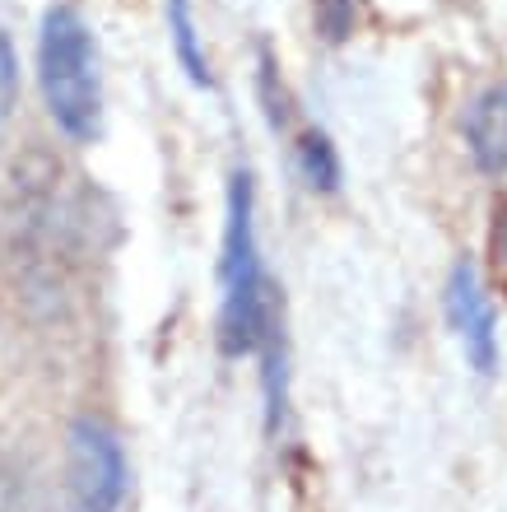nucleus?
Segmentation results:
<instances>
[{
  "label": "nucleus",
  "mask_w": 507,
  "mask_h": 512,
  "mask_svg": "<svg viewBox=\"0 0 507 512\" xmlns=\"http://www.w3.org/2000/svg\"><path fill=\"white\" fill-rule=\"evenodd\" d=\"M219 350L228 359L261 364L266 433L280 438L289 415V350H284V303L270 280L256 238V187L247 168H233L224 201V247H219Z\"/></svg>",
  "instance_id": "1"
},
{
  "label": "nucleus",
  "mask_w": 507,
  "mask_h": 512,
  "mask_svg": "<svg viewBox=\"0 0 507 512\" xmlns=\"http://www.w3.org/2000/svg\"><path fill=\"white\" fill-rule=\"evenodd\" d=\"M38 84L47 117L75 145H89L103 131V80H98L94 33L70 5H52L38 38Z\"/></svg>",
  "instance_id": "2"
},
{
  "label": "nucleus",
  "mask_w": 507,
  "mask_h": 512,
  "mask_svg": "<svg viewBox=\"0 0 507 512\" xmlns=\"http://www.w3.org/2000/svg\"><path fill=\"white\" fill-rule=\"evenodd\" d=\"M126 447L103 419L84 415L66 433V508L70 512H117L126 503Z\"/></svg>",
  "instance_id": "3"
},
{
  "label": "nucleus",
  "mask_w": 507,
  "mask_h": 512,
  "mask_svg": "<svg viewBox=\"0 0 507 512\" xmlns=\"http://www.w3.org/2000/svg\"><path fill=\"white\" fill-rule=\"evenodd\" d=\"M442 312H447V326H452L456 345L466 354V364L480 373V378H494L498 373V308L489 289H484L480 270L470 266L466 256L447 270V284H442Z\"/></svg>",
  "instance_id": "4"
},
{
  "label": "nucleus",
  "mask_w": 507,
  "mask_h": 512,
  "mask_svg": "<svg viewBox=\"0 0 507 512\" xmlns=\"http://www.w3.org/2000/svg\"><path fill=\"white\" fill-rule=\"evenodd\" d=\"M466 149L475 168L507 177V80L489 84L466 112Z\"/></svg>",
  "instance_id": "5"
},
{
  "label": "nucleus",
  "mask_w": 507,
  "mask_h": 512,
  "mask_svg": "<svg viewBox=\"0 0 507 512\" xmlns=\"http://www.w3.org/2000/svg\"><path fill=\"white\" fill-rule=\"evenodd\" d=\"M294 163H298V177H303L312 191H321V196L340 191V182H345L340 149H335V140L321 131V126H303V131L294 135Z\"/></svg>",
  "instance_id": "6"
},
{
  "label": "nucleus",
  "mask_w": 507,
  "mask_h": 512,
  "mask_svg": "<svg viewBox=\"0 0 507 512\" xmlns=\"http://www.w3.org/2000/svg\"><path fill=\"white\" fill-rule=\"evenodd\" d=\"M168 38H173V56H177V66L187 70V80L196 84V89H210L214 84L210 56H205V42H201V28H196L191 0H168Z\"/></svg>",
  "instance_id": "7"
},
{
  "label": "nucleus",
  "mask_w": 507,
  "mask_h": 512,
  "mask_svg": "<svg viewBox=\"0 0 507 512\" xmlns=\"http://www.w3.org/2000/svg\"><path fill=\"white\" fill-rule=\"evenodd\" d=\"M0 512H42L38 508V480L24 461L0 457Z\"/></svg>",
  "instance_id": "8"
},
{
  "label": "nucleus",
  "mask_w": 507,
  "mask_h": 512,
  "mask_svg": "<svg viewBox=\"0 0 507 512\" xmlns=\"http://www.w3.org/2000/svg\"><path fill=\"white\" fill-rule=\"evenodd\" d=\"M317 33L326 42H345L354 33V19H359V0H317Z\"/></svg>",
  "instance_id": "9"
},
{
  "label": "nucleus",
  "mask_w": 507,
  "mask_h": 512,
  "mask_svg": "<svg viewBox=\"0 0 507 512\" xmlns=\"http://www.w3.org/2000/svg\"><path fill=\"white\" fill-rule=\"evenodd\" d=\"M14 98V56H10V42L0 38V108Z\"/></svg>",
  "instance_id": "10"
},
{
  "label": "nucleus",
  "mask_w": 507,
  "mask_h": 512,
  "mask_svg": "<svg viewBox=\"0 0 507 512\" xmlns=\"http://www.w3.org/2000/svg\"><path fill=\"white\" fill-rule=\"evenodd\" d=\"M494 256L507 266V205L498 210V229H494Z\"/></svg>",
  "instance_id": "11"
}]
</instances>
